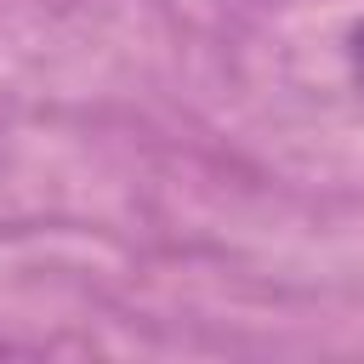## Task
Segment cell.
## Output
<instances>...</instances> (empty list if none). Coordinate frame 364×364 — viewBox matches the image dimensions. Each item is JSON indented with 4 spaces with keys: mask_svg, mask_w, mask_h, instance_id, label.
Returning <instances> with one entry per match:
<instances>
[{
    "mask_svg": "<svg viewBox=\"0 0 364 364\" xmlns=\"http://www.w3.org/2000/svg\"><path fill=\"white\" fill-rule=\"evenodd\" d=\"M347 68H353V85L364 91V23H353L347 34Z\"/></svg>",
    "mask_w": 364,
    "mask_h": 364,
    "instance_id": "1",
    "label": "cell"
}]
</instances>
